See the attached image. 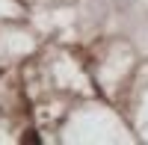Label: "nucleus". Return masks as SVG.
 Here are the masks:
<instances>
[{
	"label": "nucleus",
	"instance_id": "obj_1",
	"mask_svg": "<svg viewBox=\"0 0 148 145\" xmlns=\"http://www.w3.org/2000/svg\"><path fill=\"white\" fill-rule=\"evenodd\" d=\"M21 142H24V145H27V142H30V145H39V133H36V130H27V133L21 136Z\"/></svg>",
	"mask_w": 148,
	"mask_h": 145
}]
</instances>
